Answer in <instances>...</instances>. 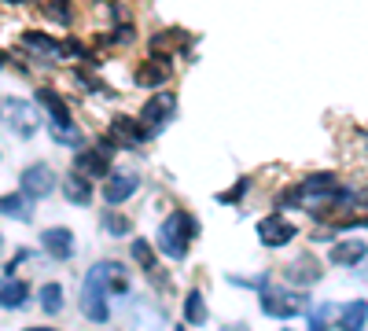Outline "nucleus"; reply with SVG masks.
<instances>
[{
    "label": "nucleus",
    "instance_id": "obj_28",
    "mask_svg": "<svg viewBox=\"0 0 368 331\" xmlns=\"http://www.w3.org/2000/svg\"><path fill=\"white\" fill-rule=\"evenodd\" d=\"M243 191H247V180H236V188L225 191V195H218V199H221V202H236V199L243 195Z\"/></svg>",
    "mask_w": 368,
    "mask_h": 331
},
{
    "label": "nucleus",
    "instance_id": "obj_3",
    "mask_svg": "<svg viewBox=\"0 0 368 331\" xmlns=\"http://www.w3.org/2000/svg\"><path fill=\"white\" fill-rule=\"evenodd\" d=\"M0 129L23 136V140H30V136L41 129V114H37V107H34V103H26V100H12V96H0Z\"/></svg>",
    "mask_w": 368,
    "mask_h": 331
},
{
    "label": "nucleus",
    "instance_id": "obj_11",
    "mask_svg": "<svg viewBox=\"0 0 368 331\" xmlns=\"http://www.w3.org/2000/svg\"><path fill=\"white\" fill-rule=\"evenodd\" d=\"M41 247H45V254H52L56 261H70L74 258V232L70 228H45Z\"/></svg>",
    "mask_w": 368,
    "mask_h": 331
},
{
    "label": "nucleus",
    "instance_id": "obj_15",
    "mask_svg": "<svg viewBox=\"0 0 368 331\" xmlns=\"http://www.w3.org/2000/svg\"><path fill=\"white\" fill-rule=\"evenodd\" d=\"M26 298H30L26 280H19V276H8V280H0V306H4V309H23Z\"/></svg>",
    "mask_w": 368,
    "mask_h": 331
},
{
    "label": "nucleus",
    "instance_id": "obj_18",
    "mask_svg": "<svg viewBox=\"0 0 368 331\" xmlns=\"http://www.w3.org/2000/svg\"><path fill=\"white\" fill-rule=\"evenodd\" d=\"M335 188H339L335 173H309V177L298 184L302 195H335Z\"/></svg>",
    "mask_w": 368,
    "mask_h": 331
},
{
    "label": "nucleus",
    "instance_id": "obj_6",
    "mask_svg": "<svg viewBox=\"0 0 368 331\" xmlns=\"http://www.w3.org/2000/svg\"><path fill=\"white\" fill-rule=\"evenodd\" d=\"M298 236V228L291 225L287 217H280V213H273V217H262L258 221V239H262V247L276 250V247H287L291 239Z\"/></svg>",
    "mask_w": 368,
    "mask_h": 331
},
{
    "label": "nucleus",
    "instance_id": "obj_25",
    "mask_svg": "<svg viewBox=\"0 0 368 331\" xmlns=\"http://www.w3.org/2000/svg\"><path fill=\"white\" fill-rule=\"evenodd\" d=\"M41 309H45V313H63V287L59 284L41 287Z\"/></svg>",
    "mask_w": 368,
    "mask_h": 331
},
{
    "label": "nucleus",
    "instance_id": "obj_23",
    "mask_svg": "<svg viewBox=\"0 0 368 331\" xmlns=\"http://www.w3.org/2000/svg\"><path fill=\"white\" fill-rule=\"evenodd\" d=\"M23 45L34 48V52H48V56H63V45H56L48 34H37V30H30V34H23Z\"/></svg>",
    "mask_w": 368,
    "mask_h": 331
},
{
    "label": "nucleus",
    "instance_id": "obj_17",
    "mask_svg": "<svg viewBox=\"0 0 368 331\" xmlns=\"http://www.w3.org/2000/svg\"><path fill=\"white\" fill-rule=\"evenodd\" d=\"M170 78V63L162 59V63H144L136 74H133V81L140 85V89H155V85H162Z\"/></svg>",
    "mask_w": 368,
    "mask_h": 331
},
{
    "label": "nucleus",
    "instance_id": "obj_12",
    "mask_svg": "<svg viewBox=\"0 0 368 331\" xmlns=\"http://www.w3.org/2000/svg\"><path fill=\"white\" fill-rule=\"evenodd\" d=\"M74 166H78V173L81 177H107L111 173V158H107V151L100 147H89V151H81L78 158H74Z\"/></svg>",
    "mask_w": 368,
    "mask_h": 331
},
{
    "label": "nucleus",
    "instance_id": "obj_16",
    "mask_svg": "<svg viewBox=\"0 0 368 331\" xmlns=\"http://www.w3.org/2000/svg\"><path fill=\"white\" fill-rule=\"evenodd\" d=\"M0 213L15 221H30L34 217V202H30L26 191H12V195H0Z\"/></svg>",
    "mask_w": 368,
    "mask_h": 331
},
{
    "label": "nucleus",
    "instance_id": "obj_7",
    "mask_svg": "<svg viewBox=\"0 0 368 331\" xmlns=\"http://www.w3.org/2000/svg\"><path fill=\"white\" fill-rule=\"evenodd\" d=\"M19 188H23L30 199H45V195H52V191H56V173H52V166L34 162V166L23 169V177H19Z\"/></svg>",
    "mask_w": 368,
    "mask_h": 331
},
{
    "label": "nucleus",
    "instance_id": "obj_22",
    "mask_svg": "<svg viewBox=\"0 0 368 331\" xmlns=\"http://www.w3.org/2000/svg\"><path fill=\"white\" fill-rule=\"evenodd\" d=\"M100 225H103L107 236H129V232H133V221H129L125 213H118V210L103 213V217H100Z\"/></svg>",
    "mask_w": 368,
    "mask_h": 331
},
{
    "label": "nucleus",
    "instance_id": "obj_19",
    "mask_svg": "<svg viewBox=\"0 0 368 331\" xmlns=\"http://www.w3.org/2000/svg\"><path fill=\"white\" fill-rule=\"evenodd\" d=\"M63 195H67L74 206H89V202H92V188H89V180H85L81 173H70L67 184H63Z\"/></svg>",
    "mask_w": 368,
    "mask_h": 331
},
{
    "label": "nucleus",
    "instance_id": "obj_31",
    "mask_svg": "<svg viewBox=\"0 0 368 331\" xmlns=\"http://www.w3.org/2000/svg\"><path fill=\"white\" fill-rule=\"evenodd\" d=\"M0 67H4V56H0Z\"/></svg>",
    "mask_w": 368,
    "mask_h": 331
},
{
    "label": "nucleus",
    "instance_id": "obj_21",
    "mask_svg": "<svg viewBox=\"0 0 368 331\" xmlns=\"http://www.w3.org/2000/svg\"><path fill=\"white\" fill-rule=\"evenodd\" d=\"M207 302H203V291H188V298H184V320H188L192 328H203L207 324Z\"/></svg>",
    "mask_w": 368,
    "mask_h": 331
},
{
    "label": "nucleus",
    "instance_id": "obj_24",
    "mask_svg": "<svg viewBox=\"0 0 368 331\" xmlns=\"http://www.w3.org/2000/svg\"><path fill=\"white\" fill-rule=\"evenodd\" d=\"M335 313H339V306L320 302V306L309 313V331H331V320H335Z\"/></svg>",
    "mask_w": 368,
    "mask_h": 331
},
{
    "label": "nucleus",
    "instance_id": "obj_27",
    "mask_svg": "<svg viewBox=\"0 0 368 331\" xmlns=\"http://www.w3.org/2000/svg\"><path fill=\"white\" fill-rule=\"evenodd\" d=\"M41 4L56 23H70V0H41Z\"/></svg>",
    "mask_w": 368,
    "mask_h": 331
},
{
    "label": "nucleus",
    "instance_id": "obj_1",
    "mask_svg": "<svg viewBox=\"0 0 368 331\" xmlns=\"http://www.w3.org/2000/svg\"><path fill=\"white\" fill-rule=\"evenodd\" d=\"M118 261H96L89 273H85V284H81V313L92 320V324H103L111 320V273H114Z\"/></svg>",
    "mask_w": 368,
    "mask_h": 331
},
{
    "label": "nucleus",
    "instance_id": "obj_8",
    "mask_svg": "<svg viewBox=\"0 0 368 331\" xmlns=\"http://www.w3.org/2000/svg\"><path fill=\"white\" fill-rule=\"evenodd\" d=\"M173 114H177V100H173L170 92H159V96H151V100L140 107V122L147 125L151 133L155 129H162V125H166Z\"/></svg>",
    "mask_w": 368,
    "mask_h": 331
},
{
    "label": "nucleus",
    "instance_id": "obj_13",
    "mask_svg": "<svg viewBox=\"0 0 368 331\" xmlns=\"http://www.w3.org/2000/svg\"><path fill=\"white\" fill-rule=\"evenodd\" d=\"M368 258V243L365 239H343V243H335L331 247V261L335 265H361Z\"/></svg>",
    "mask_w": 368,
    "mask_h": 331
},
{
    "label": "nucleus",
    "instance_id": "obj_32",
    "mask_svg": "<svg viewBox=\"0 0 368 331\" xmlns=\"http://www.w3.org/2000/svg\"><path fill=\"white\" fill-rule=\"evenodd\" d=\"M12 4H15V0H12Z\"/></svg>",
    "mask_w": 368,
    "mask_h": 331
},
{
    "label": "nucleus",
    "instance_id": "obj_4",
    "mask_svg": "<svg viewBox=\"0 0 368 331\" xmlns=\"http://www.w3.org/2000/svg\"><path fill=\"white\" fill-rule=\"evenodd\" d=\"M37 103L48 111V118H52V136H56L59 144H74V140H78V125H74V114H70V107H67V100H63L59 92L37 89Z\"/></svg>",
    "mask_w": 368,
    "mask_h": 331
},
{
    "label": "nucleus",
    "instance_id": "obj_30",
    "mask_svg": "<svg viewBox=\"0 0 368 331\" xmlns=\"http://www.w3.org/2000/svg\"><path fill=\"white\" fill-rule=\"evenodd\" d=\"M173 331H188V328H184V324H181V328H173Z\"/></svg>",
    "mask_w": 368,
    "mask_h": 331
},
{
    "label": "nucleus",
    "instance_id": "obj_9",
    "mask_svg": "<svg viewBox=\"0 0 368 331\" xmlns=\"http://www.w3.org/2000/svg\"><path fill=\"white\" fill-rule=\"evenodd\" d=\"M140 188V177L136 173H111L103 180V202H111V206H122L125 199H133Z\"/></svg>",
    "mask_w": 368,
    "mask_h": 331
},
{
    "label": "nucleus",
    "instance_id": "obj_10",
    "mask_svg": "<svg viewBox=\"0 0 368 331\" xmlns=\"http://www.w3.org/2000/svg\"><path fill=\"white\" fill-rule=\"evenodd\" d=\"M365 324H368V302L354 298V302L339 306V313L331 320V331H365Z\"/></svg>",
    "mask_w": 368,
    "mask_h": 331
},
{
    "label": "nucleus",
    "instance_id": "obj_26",
    "mask_svg": "<svg viewBox=\"0 0 368 331\" xmlns=\"http://www.w3.org/2000/svg\"><path fill=\"white\" fill-rule=\"evenodd\" d=\"M133 258H136V265L140 269H155V250H151V243L147 239H133Z\"/></svg>",
    "mask_w": 368,
    "mask_h": 331
},
{
    "label": "nucleus",
    "instance_id": "obj_20",
    "mask_svg": "<svg viewBox=\"0 0 368 331\" xmlns=\"http://www.w3.org/2000/svg\"><path fill=\"white\" fill-rule=\"evenodd\" d=\"M287 276H291L295 284H317V280H320V265H317V258L302 254V258L287 269Z\"/></svg>",
    "mask_w": 368,
    "mask_h": 331
},
{
    "label": "nucleus",
    "instance_id": "obj_5",
    "mask_svg": "<svg viewBox=\"0 0 368 331\" xmlns=\"http://www.w3.org/2000/svg\"><path fill=\"white\" fill-rule=\"evenodd\" d=\"M309 298L298 295V291H284V287H262V309L265 317H280V320H291L298 313H306Z\"/></svg>",
    "mask_w": 368,
    "mask_h": 331
},
{
    "label": "nucleus",
    "instance_id": "obj_29",
    "mask_svg": "<svg viewBox=\"0 0 368 331\" xmlns=\"http://www.w3.org/2000/svg\"><path fill=\"white\" fill-rule=\"evenodd\" d=\"M26 331H56V328H26Z\"/></svg>",
    "mask_w": 368,
    "mask_h": 331
},
{
    "label": "nucleus",
    "instance_id": "obj_14",
    "mask_svg": "<svg viewBox=\"0 0 368 331\" xmlns=\"http://www.w3.org/2000/svg\"><path fill=\"white\" fill-rule=\"evenodd\" d=\"M151 136V129L144 122H133V118H114L111 122V140H122V144H140V140H147Z\"/></svg>",
    "mask_w": 368,
    "mask_h": 331
},
{
    "label": "nucleus",
    "instance_id": "obj_2",
    "mask_svg": "<svg viewBox=\"0 0 368 331\" xmlns=\"http://www.w3.org/2000/svg\"><path fill=\"white\" fill-rule=\"evenodd\" d=\"M196 232H199V221L192 217L188 210H173L159 225V250L173 261L188 258V247H192V239H196Z\"/></svg>",
    "mask_w": 368,
    "mask_h": 331
}]
</instances>
